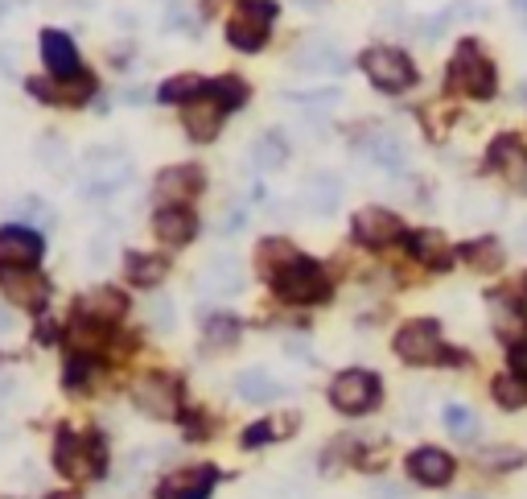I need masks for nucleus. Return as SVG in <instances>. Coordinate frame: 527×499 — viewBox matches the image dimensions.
<instances>
[{
	"instance_id": "nucleus-30",
	"label": "nucleus",
	"mask_w": 527,
	"mask_h": 499,
	"mask_svg": "<svg viewBox=\"0 0 527 499\" xmlns=\"http://www.w3.org/2000/svg\"><path fill=\"white\" fill-rule=\"evenodd\" d=\"M297 429V417L289 413V417H268V421H260V425H252L248 434H243V446H268V442H276V438H289Z\"/></svg>"
},
{
	"instance_id": "nucleus-45",
	"label": "nucleus",
	"mask_w": 527,
	"mask_h": 499,
	"mask_svg": "<svg viewBox=\"0 0 527 499\" xmlns=\"http://www.w3.org/2000/svg\"><path fill=\"white\" fill-rule=\"evenodd\" d=\"M243 227V207H235V211H227V219H223V231L227 236H235V231Z\"/></svg>"
},
{
	"instance_id": "nucleus-21",
	"label": "nucleus",
	"mask_w": 527,
	"mask_h": 499,
	"mask_svg": "<svg viewBox=\"0 0 527 499\" xmlns=\"http://www.w3.org/2000/svg\"><path fill=\"white\" fill-rule=\"evenodd\" d=\"M29 91L38 99H50V104H83L95 91V79L87 71H79L75 79H58V83H46V79H29Z\"/></svg>"
},
{
	"instance_id": "nucleus-4",
	"label": "nucleus",
	"mask_w": 527,
	"mask_h": 499,
	"mask_svg": "<svg viewBox=\"0 0 527 499\" xmlns=\"http://www.w3.org/2000/svg\"><path fill=\"white\" fill-rule=\"evenodd\" d=\"M379 392H383V384H379L375 372L350 368V372L334 376V384H330V405L338 413H346V417H363V413H371L379 405Z\"/></svg>"
},
{
	"instance_id": "nucleus-48",
	"label": "nucleus",
	"mask_w": 527,
	"mask_h": 499,
	"mask_svg": "<svg viewBox=\"0 0 527 499\" xmlns=\"http://www.w3.org/2000/svg\"><path fill=\"white\" fill-rule=\"evenodd\" d=\"M301 5H322V0H301Z\"/></svg>"
},
{
	"instance_id": "nucleus-13",
	"label": "nucleus",
	"mask_w": 527,
	"mask_h": 499,
	"mask_svg": "<svg viewBox=\"0 0 527 499\" xmlns=\"http://www.w3.org/2000/svg\"><path fill=\"white\" fill-rule=\"evenodd\" d=\"M350 231H355V240L367 248H388V244L404 240V223L383 207H363L355 215V223H350Z\"/></svg>"
},
{
	"instance_id": "nucleus-23",
	"label": "nucleus",
	"mask_w": 527,
	"mask_h": 499,
	"mask_svg": "<svg viewBox=\"0 0 527 499\" xmlns=\"http://www.w3.org/2000/svg\"><path fill=\"white\" fill-rule=\"evenodd\" d=\"M202 190V170L198 165H169V170H161L157 174V186H153V194L157 198H190V194H198Z\"/></svg>"
},
{
	"instance_id": "nucleus-11",
	"label": "nucleus",
	"mask_w": 527,
	"mask_h": 499,
	"mask_svg": "<svg viewBox=\"0 0 527 499\" xmlns=\"http://www.w3.org/2000/svg\"><path fill=\"white\" fill-rule=\"evenodd\" d=\"M486 310H490V322H495V335L503 343H527V310L515 293L499 289V293H490L486 297Z\"/></svg>"
},
{
	"instance_id": "nucleus-9",
	"label": "nucleus",
	"mask_w": 527,
	"mask_h": 499,
	"mask_svg": "<svg viewBox=\"0 0 527 499\" xmlns=\"http://www.w3.org/2000/svg\"><path fill=\"white\" fill-rule=\"evenodd\" d=\"M0 289L21 310H42L50 302V281L38 273V264H0Z\"/></svg>"
},
{
	"instance_id": "nucleus-51",
	"label": "nucleus",
	"mask_w": 527,
	"mask_h": 499,
	"mask_svg": "<svg viewBox=\"0 0 527 499\" xmlns=\"http://www.w3.org/2000/svg\"><path fill=\"white\" fill-rule=\"evenodd\" d=\"M523 240H527V227H523Z\"/></svg>"
},
{
	"instance_id": "nucleus-43",
	"label": "nucleus",
	"mask_w": 527,
	"mask_h": 499,
	"mask_svg": "<svg viewBox=\"0 0 527 499\" xmlns=\"http://www.w3.org/2000/svg\"><path fill=\"white\" fill-rule=\"evenodd\" d=\"M511 372L527 380V343H515L511 347Z\"/></svg>"
},
{
	"instance_id": "nucleus-37",
	"label": "nucleus",
	"mask_w": 527,
	"mask_h": 499,
	"mask_svg": "<svg viewBox=\"0 0 527 499\" xmlns=\"http://www.w3.org/2000/svg\"><path fill=\"white\" fill-rule=\"evenodd\" d=\"M239 318H231V314H215V318H206V326H202V335H206V343L210 347H235V339H239Z\"/></svg>"
},
{
	"instance_id": "nucleus-50",
	"label": "nucleus",
	"mask_w": 527,
	"mask_h": 499,
	"mask_svg": "<svg viewBox=\"0 0 527 499\" xmlns=\"http://www.w3.org/2000/svg\"><path fill=\"white\" fill-rule=\"evenodd\" d=\"M0 17H5V5H0Z\"/></svg>"
},
{
	"instance_id": "nucleus-17",
	"label": "nucleus",
	"mask_w": 527,
	"mask_h": 499,
	"mask_svg": "<svg viewBox=\"0 0 527 499\" xmlns=\"http://www.w3.org/2000/svg\"><path fill=\"white\" fill-rule=\"evenodd\" d=\"M42 256V236L33 227H21V223H9L0 227V264H38Z\"/></svg>"
},
{
	"instance_id": "nucleus-6",
	"label": "nucleus",
	"mask_w": 527,
	"mask_h": 499,
	"mask_svg": "<svg viewBox=\"0 0 527 499\" xmlns=\"http://www.w3.org/2000/svg\"><path fill=\"white\" fill-rule=\"evenodd\" d=\"M128 178H132V161L120 157V153H112V149H91L83 157V190L91 198L116 194L120 186H128Z\"/></svg>"
},
{
	"instance_id": "nucleus-42",
	"label": "nucleus",
	"mask_w": 527,
	"mask_h": 499,
	"mask_svg": "<svg viewBox=\"0 0 527 499\" xmlns=\"http://www.w3.org/2000/svg\"><path fill=\"white\" fill-rule=\"evenodd\" d=\"M165 29H190V33H194V13L182 9V5H169V13H165Z\"/></svg>"
},
{
	"instance_id": "nucleus-25",
	"label": "nucleus",
	"mask_w": 527,
	"mask_h": 499,
	"mask_svg": "<svg viewBox=\"0 0 527 499\" xmlns=\"http://www.w3.org/2000/svg\"><path fill=\"white\" fill-rule=\"evenodd\" d=\"M128 281L132 285H140V289H153V285H161L165 281V273H169V260L165 256H153V252H128Z\"/></svg>"
},
{
	"instance_id": "nucleus-2",
	"label": "nucleus",
	"mask_w": 527,
	"mask_h": 499,
	"mask_svg": "<svg viewBox=\"0 0 527 499\" xmlns=\"http://www.w3.org/2000/svg\"><path fill=\"white\" fill-rule=\"evenodd\" d=\"M103 462H108V454H103V442L99 438L70 434V429H62V434H58V442H54V467L70 483L99 479L103 475Z\"/></svg>"
},
{
	"instance_id": "nucleus-20",
	"label": "nucleus",
	"mask_w": 527,
	"mask_h": 499,
	"mask_svg": "<svg viewBox=\"0 0 527 499\" xmlns=\"http://www.w3.org/2000/svg\"><path fill=\"white\" fill-rule=\"evenodd\" d=\"M215 467H190V471H178V475H169L157 495L161 499H206L210 487H215Z\"/></svg>"
},
{
	"instance_id": "nucleus-24",
	"label": "nucleus",
	"mask_w": 527,
	"mask_h": 499,
	"mask_svg": "<svg viewBox=\"0 0 527 499\" xmlns=\"http://www.w3.org/2000/svg\"><path fill=\"white\" fill-rule=\"evenodd\" d=\"M305 203H309L313 215H334L338 203H342V178L330 174V170H318L305 182Z\"/></svg>"
},
{
	"instance_id": "nucleus-12",
	"label": "nucleus",
	"mask_w": 527,
	"mask_h": 499,
	"mask_svg": "<svg viewBox=\"0 0 527 499\" xmlns=\"http://www.w3.org/2000/svg\"><path fill=\"white\" fill-rule=\"evenodd\" d=\"M223 120H227V108L210 91H202L190 99V104H182V124L190 132V141H215L223 132Z\"/></svg>"
},
{
	"instance_id": "nucleus-15",
	"label": "nucleus",
	"mask_w": 527,
	"mask_h": 499,
	"mask_svg": "<svg viewBox=\"0 0 527 499\" xmlns=\"http://www.w3.org/2000/svg\"><path fill=\"white\" fill-rule=\"evenodd\" d=\"M486 157H490V170H499L519 194H527V149L519 137H499Z\"/></svg>"
},
{
	"instance_id": "nucleus-7",
	"label": "nucleus",
	"mask_w": 527,
	"mask_h": 499,
	"mask_svg": "<svg viewBox=\"0 0 527 499\" xmlns=\"http://www.w3.org/2000/svg\"><path fill=\"white\" fill-rule=\"evenodd\" d=\"M272 21H276V5L272 0H248L231 13V25H227V38L235 50H260L272 33Z\"/></svg>"
},
{
	"instance_id": "nucleus-31",
	"label": "nucleus",
	"mask_w": 527,
	"mask_h": 499,
	"mask_svg": "<svg viewBox=\"0 0 527 499\" xmlns=\"http://www.w3.org/2000/svg\"><path fill=\"white\" fill-rule=\"evenodd\" d=\"M367 153L379 161V165H388V170H400V165H404V141H396L392 137V132H371V137H367Z\"/></svg>"
},
{
	"instance_id": "nucleus-8",
	"label": "nucleus",
	"mask_w": 527,
	"mask_h": 499,
	"mask_svg": "<svg viewBox=\"0 0 527 499\" xmlns=\"http://www.w3.org/2000/svg\"><path fill=\"white\" fill-rule=\"evenodd\" d=\"M396 355L412 368H425L445 355V339H441V322L437 318H416L396 335Z\"/></svg>"
},
{
	"instance_id": "nucleus-14",
	"label": "nucleus",
	"mask_w": 527,
	"mask_h": 499,
	"mask_svg": "<svg viewBox=\"0 0 527 499\" xmlns=\"http://www.w3.org/2000/svg\"><path fill=\"white\" fill-rule=\"evenodd\" d=\"M124 310H128V297L116 285H95L75 302V318L99 322V326H112L116 318H124Z\"/></svg>"
},
{
	"instance_id": "nucleus-27",
	"label": "nucleus",
	"mask_w": 527,
	"mask_h": 499,
	"mask_svg": "<svg viewBox=\"0 0 527 499\" xmlns=\"http://www.w3.org/2000/svg\"><path fill=\"white\" fill-rule=\"evenodd\" d=\"M408 248H412V256H416L420 264H433V269H445V264H449V244H445L441 231H433V227L412 231V236H408Z\"/></svg>"
},
{
	"instance_id": "nucleus-28",
	"label": "nucleus",
	"mask_w": 527,
	"mask_h": 499,
	"mask_svg": "<svg viewBox=\"0 0 527 499\" xmlns=\"http://www.w3.org/2000/svg\"><path fill=\"white\" fill-rule=\"evenodd\" d=\"M297 66H301V71H342L346 62H342V54H338L334 42L318 38V42H305L297 50Z\"/></svg>"
},
{
	"instance_id": "nucleus-19",
	"label": "nucleus",
	"mask_w": 527,
	"mask_h": 499,
	"mask_svg": "<svg viewBox=\"0 0 527 499\" xmlns=\"http://www.w3.org/2000/svg\"><path fill=\"white\" fill-rule=\"evenodd\" d=\"M408 475L416 483H425V487H445L453 479V458L437 446H425V450L408 454Z\"/></svg>"
},
{
	"instance_id": "nucleus-29",
	"label": "nucleus",
	"mask_w": 527,
	"mask_h": 499,
	"mask_svg": "<svg viewBox=\"0 0 527 499\" xmlns=\"http://www.w3.org/2000/svg\"><path fill=\"white\" fill-rule=\"evenodd\" d=\"M297 260V248L289 244V240H264L260 248H256V269L272 281L280 269H289V264Z\"/></svg>"
},
{
	"instance_id": "nucleus-1",
	"label": "nucleus",
	"mask_w": 527,
	"mask_h": 499,
	"mask_svg": "<svg viewBox=\"0 0 527 499\" xmlns=\"http://www.w3.org/2000/svg\"><path fill=\"white\" fill-rule=\"evenodd\" d=\"M495 83H499V75H495L490 54L474 38L458 42V50L449 58V71H445V87L458 95H470V99H490L495 95Z\"/></svg>"
},
{
	"instance_id": "nucleus-26",
	"label": "nucleus",
	"mask_w": 527,
	"mask_h": 499,
	"mask_svg": "<svg viewBox=\"0 0 527 499\" xmlns=\"http://www.w3.org/2000/svg\"><path fill=\"white\" fill-rule=\"evenodd\" d=\"M235 392L243 396V401H252V405H268V401H276V396L285 392V388H280L264 368H248V372L235 376Z\"/></svg>"
},
{
	"instance_id": "nucleus-22",
	"label": "nucleus",
	"mask_w": 527,
	"mask_h": 499,
	"mask_svg": "<svg viewBox=\"0 0 527 499\" xmlns=\"http://www.w3.org/2000/svg\"><path fill=\"white\" fill-rule=\"evenodd\" d=\"M198 285H202L206 293H215V297H231V293L243 289V264H239L235 256H215V260H210L206 269H202Z\"/></svg>"
},
{
	"instance_id": "nucleus-44",
	"label": "nucleus",
	"mask_w": 527,
	"mask_h": 499,
	"mask_svg": "<svg viewBox=\"0 0 527 499\" xmlns=\"http://www.w3.org/2000/svg\"><path fill=\"white\" fill-rule=\"evenodd\" d=\"M482 462H490V467H503V462H519V454L515 450H490V454H482Z\"/></svg>"
},
{
	"instance_id": "nucleus-49",
	"label": "nucleus",
	"mask_w": 527,
	"mask_h": 499,
	"mask_svg": "<svg viewBox=\"0 0 527 499\" xmlns=\"http://www.w3.org/2000/svg\"><path fill=\"white\" fill-rule=\"evenodd\" d=\"M515 5H519V9H527V0H515Z\"/></svg>"
},
{
	"instance_id": "nucleus-47",
	"label": "nucleus",
	"mask_w": 527,
	"mask_h": 499,
	"mask_svg": "<svg viewBox=\"0 0 527 499\" xmlns=\"http://www.w3.org/2000/svg\"><path fill=\"white\" fill-rule=\"evenodd\" d=\"M9 326H13V314H9L5 306H0V335H5V330H9Z\"/></svg>"
},
{
	"instance_id": "nucleus-38",
	"label": "nucleus",
	"mask_w": 527,
	"mask_h": 499,
	"mask_svg": "<svg viewBox=\"0 0 527 499\" xmlns=\"http://www.w3.org/2000/svg\"><path fill=\"white\" fill-rule=\"evenodd\" d=\"M495 401L503 405V409H523L527 405V380L523 376H499L495 380Z\"/></svg>"
},
{
	"instance_id": "nucleus-35",
	"label": "nucleus",
	"mask_w": 527,
	"mask_h": 499,
	"mask_svg": "<svg viewBox=\"0 0 527 499\" xmlns=\"http://www.w3.org/2000/svg\"><path fill=\"white\" fill-rule=\"evenodd\" d=\"M206 91L215 95L227 112H235V108L248 104V83L235 79V75H223V79H215V83H206Z\"/></svg>"
},
{
	"instance_id": "nucleus-3",
	"label": "nucleus",
	"mask_w": 527,
	"mask_h": 499,
	"mask_svg": "<svg viewBox=\"0 0 527 499\" xmlns=\"http://www.w3.org/2000/svg\"><path fill=\"white\" fill-rule=\"evenodd\" d=\"M272 285H276V293L285 297V302H297V306H313V302H326V297H330V281L322 273V264H313L305 256H297L289 269H280L272 277Z\"/></svg>"
},
{
	"instance_id": "nucleus-10",
	"label": "nucleus",
	"mask_w": 527,
	"mask_h": 499,
	"mask_svg": "<svg viewBox=\"0 0 527 499\" xmlns=\"http://www.w3.org/2000/svg\"><path fill=\"white\" fill-rule=\"evenodd\" d=\"M136 405H140V413H149V417H157V421H173L178 417V409H182V384L173 380V376H145L136 384Z\"/></svg>"
},
{
	"instance_id": "nucleus-33",
	"label": "nucleus",
	"mask_w": 527,
	"mask_h": 499,
	"mask_svg": "<svg viewBox=\"0 0 527 499\" xmlns=\"http://www.w3.org/2000/svg\"><path fill=\"white\" fill-rule=\"evenodd\" d=\"M462 256L474 264L478 273H495V269H503V244H499V240H474V244L462 248Z\"/></svg>"
},
{
	"instance_id": "nucleus-18",
	"label": "nucleus",
	"mask_w": 527,
	"mask_h": 499,
	"mask_svg": "<svg viewBox=\"0 0 527 499\" xmlns=\"http://www.w3.org/2000/svg\"><path fill=\"white\" fill-rule=\"evenodd\" d=\"M42 62H46V71L54 79H75L79 75V50L58 29H46L42 33Z\"/></svg>"
},
{
	"instance_id": "nucleus-39",
	"label": "nucleus",
	"mask_w": 527,
	"mask_h": 499,
	"mask_svg": "<svg viewBox=\"0 0 527 499\" xmlns=\"http://www.w3.org/2000/svg\"><path fill=\"white\" fill-rule=\"evenodd\" d=\"M441 421H445V429H449L453 438H474V434H478V417H474L466 405H445Z\"/></svg>"
},
{
	"instance_id": "nucleus-41",
	"label": "nucleus",
	"mask_w": 527,
	"mask_h": 499,
	"mask_svg": "<svg viewBox=\"0 0 527 499\" xmlns=\"http://www.w3.org/2000/svg\"><path fill=\"white\" fill-rule=\"evenodd\" d=\"M87 380H91V359L70 355V363H66V384L79 388V384H87Z\"/></svg>"
},
{
	"instance_id": "nucleus-52",
	"label": "nucleus",
	"mask_w": 527,
	"mask_h": 499,
	"mask_svg": "<svg viewBox=\"0 0 527 499\" xmlns=\"http://www.w3.org/2000/svg\"><path fill=\"white\" fill-rule=\"evenodd\" d=\"M523 285H527V281H523Z\"/></svg>"
},
{
	"instance_id": "nucleus-32",
	"label": "nucleus",
	"mask_w": 527,
	"mask_h": 499,
	"mask_svg": "<svg viewBox=\"0 0 527 499\" xmlns=\"http://www.w3.org/2000/svg\"><path fill=\"white\" fill-rule=\"evenodd\" d=\"M252 157H256L260 170H280V165H285V157H289V145H285V137H280V132H264V137L252 145Z\"/></svg>"
},
{
	"instance_id": "nucleus-46",
	"label": "nucleus",
	"mask_w": 527,
	"mask_h": 499,
	"mask_svg": "<svg viewBox=\"0 0 527 499\" xmlns=\"http://www.w3.org/2000/svg\"><path fill=\"white\" fill-rule=\"evenodd\" d=\"M227 5H235V0H206V13H227Z\"/></svg>"
},
{
	"instance_id": "nucleus-34",
	"label": "nucleus",
	"mask_w": 527,
	"mask_h": 499,
	"mask_svg": "<svg viewBox=\"0 0 527 499\" xmlns=\"http://www.w3.org/2000/svg\"><path fill=\"white\" fill-rule=\"evenodd\" d=\"M206 91V79H198V75H173V79H165L161 83V99L165 104H190L194 95H202Z\"/></svg>"
},
{
	"instance_id": "nucleus-36",
	"label": "nucleus",
	"mask_w": 527,
	"mask_h": 499,
	"mask_svg": "<svg viewBox=\"0 0 527 499\" xmlns=\"http://www.w3.org/2000/svg\"><path fill=\"white\" fill-rule=\"evenodd\" d=\"M13 219L25 227V223H38V227H50L54 223V207L50 203H42L38 194H25V198H17L13 203Z\"/></svg>"
},
{
	"instance_id": "nucleus-40",
	"label": "nucleus",
	"mask_w": 527,
	"mask_h": 499,
	"mask_svg": "<svg viewBox=\"0 0 527 499\" xmlns=\"http://www.w3.org/2000/svg\"><path fill=\"white\" fill-rule=\"evenodd\" d=\"M145 318L153 322V330H161V335H165V330H173V306L165 302V297H153V302L145 306Z\"/></svg>"
},
{
	"instance_id": "nucleus-5",
	"label": "nucleus",
	"mask_w": 527,
	"mask_h": 499,
	"mask_svg": "<svg viewBox=\"0 0 527 499\" xmlns=\"http://www.w3.org/2000/svg\"><path fill=\"white\" fill-rule=\"evenodd\" d=\"M363 71H367V79L379 91H388V95H400V91H408L416 83L412 58L404 50H396V46H371L363 54Z\"/></svg>"
},
{
	"instance_id": "nucleus-16",
	"label": "nucleus",
	"mask_w": 527,
	"mask_h": 499,
	"mask_svg": "<svg viewBox=\"0 0 527 499\" xmlns=\"http://www.w3.org/2000/svg\"><path fill=\"white\" fill-rule=\"evenodd\" d=\"M153 231H157V240L169 244V248H182L194 240V231H198V219L190 207L182 203H165L157 215H153Z\"/></svg>"
}]
</instances>
